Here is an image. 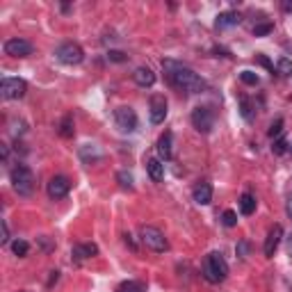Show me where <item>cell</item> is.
Wrapping results in <instances>:
<instances>
[{"instance_id":"34","label":"cell","mask_w":292,"mask_h":292,"mask_svg":"<svg viewBox=\"0 0 292 292\" xmlns=\"http://www.w3.org/2000/svg\"><path fill=\"white\" fill-rule=\"evenodd\" d=\"M256 62H258L260 66H265L267 71H272V73H274V64L267 60V57H265V55H256Z\"/></svg>"},{"instance_id":"30","label":"cell","mask_w":292,"mask_h":292,"mask_svg":"<svg viewBox=\"0 0 292 292\" xmlns=\"http://www.w3.org/2000/svg\"><path fill=\"white\" fill-rule=\"evenodd\" d=\"M281 130H283V119H276L272 126H269L267 133H269V137H276V135H281Z\"/></svg>"},{"instance_id":"11","label":"cell","mask_w":292,"mask_h":292,"mask_svg":"<svg viewBox=\"0 0 292 292\" xmlns=\"http://www.w3.org/2000/svg\"><path fill=\"white\" fill-rule=\"evenodd\" d=\"M71 189V180L66 176H53L48 180V197L50 199H64Z\"/></svg>"},{"instance_id":"2","label":"cell","mask_w":292,"mask_h":292,"mask_svg":"<svg viewBox=\"0 0 292 292\" xmlns=\"http://www.w3.org/2000/svg\"><path fill=\"white\" fill-rule=\"evenodd\" d=\"M203 276L210 283H222L224 278L228 276V262L224 260L222 253L213 251L206 256V262H203Z\"/></svg>"},{"instance_id":"25","label":"cell","mask_w":292,"mask_h":292,"mask_svg":"<svg viewBox=\"0 0 292 292\" xmlns=\"http://www.w3.org/2000/svg\"><path fill=\"white\" fill-rule=\"evenodd\" d=\"M28 249H30V244L25 242V240H14V244H12V251H14L16 256H25Z\"/></svg>"},{"instance_id":"36","label":"cell","mask_w":292,"mask_h":292,"mask_svg":"<svg viewBox=\"0 0 292 292\" xmlns=\"http://www.w3.org/2000/svg\"><path fill=\"white\" fill-rule=\"evenodd\" d=\"M283 10H285V12H292V3H290V0H287V3H283Z\"/></svg>"},{"instance_id":"21","label":"cell","mask_w":292,"mask_h":292,"mask_svg":"<svg viewBox=\"0 0 292 292\" xmlns=\"http://www.w3.org/2000/svg\"><path fill=\"white\" fill-rule=\"evenodd\" d=\"M276 73H281L283 78H287V75H292V62L287 60V57H281L276 64Z\"/></svg>"},{"instance_id":"14","label":"cell","mask_w":292,"mask_h":292,"mask_svg":"<svg viewBox=\"0 0 292 292\" xmlns=\"http://www.w3.org/2000/svg\"><path fill=\"white\" fill-rule=\"evenodd\" d=\"M240 21H242V16H240V12H222V14L217 16V21H215V28L217 30H226V28H233V25H238Z\"/></svg>"},{"instance_id":"17","label":"cell","mask_w":292,"mask_h":292,"mask_svg":"<svg viewBox=\"0 0 292 292\" xmlns=\"http://www.w3.org/2000/svg\"><path fill=\"white\" fill-rule=\"evenodd\" d=\"M96 253H99V247L94 242H89V244H78V247H73L71 256L80 262V260H87V258H94Z\"/></svg>"},{"instance_id":"3","label":"cell","mask_w":292,"mask_h":292,"mask_svg":"<svg viewBox=\"0 0 292 292\" xmlns=\"http://www.w3.org/2000/svg\"><path fill=\"white\" fill-rule=\"evenodd\" d=\"M12 187L21 197H30L35 192V173H32V169L25 167V164H19V167L12 169Z\"/></svg>"},{"instance_id":"16","label":"cell","mask_w":292,"mask_h":292,"mask_svg":"<svg viewBox=\"0 0 292 292\" xmlns=\"http://www.w3.org/2000/svg\"><path fill=\"white\" fill-rule=\"evenodd\" d=\"M171 142H173V137H171V133H169V130L160 135V139H158V155H160V160H171V155H173Z\"/></svg>"},{"instance_id":"23","label":"cell","mask_w":292,"mask_h":292,"mask_svg":"<svg viewBox=\"0 0 292 292\" xmlns=\"http://www.w3.org/2000/svg\"><path fill=\"white\" fill-rule=\"evenodd\" d=\"M117 180H119V185L121 187H128V189H133V173L130 171H119L117 173Z\"/></svg>"},{"instance_id":"29","label":"cell","mask_w":292,"mask_h":292,"mask_svg":"<svg viewBox=\"0 0 292 292\" xmlns=\"http://www.w3.org/2000/svg\"><path fill=\"white\" fill-rule=\"evenodd\" d=\"M108 57H110V62H126L128 60V55L121 53V50H110Z\"/></svg>"},{"instance_id":"6","label":"cell","mask_w":292,"mask_h":292,"mask_svg":"<svg viewBox=\"0 0 292 292\" xmlns=\"http://www.w3.org/2000/svg\"><path fill=\"white\" fill-rule=\"evenodd\" d=\"M114 124L121 133H135L137 130V114H135L133 108L121 105V108L114 110Z\"/></svg>"},{"instance_id":"37","label":"cell","mask_w":292,"mask_h":292,"mask_svg":"<svg viewBox=\"0 0 292 292\" xmlns=\"http://www.w3.org/2000/svg\"><path fill=\"white\" fill-rule=\"evenodd\" d=\"M287 253H290V256H292V235H290V238H287Z\"/></svg>"},{"instance_id":"12","label":"cell","mask_w":292,"mask_h":292,"mask_svg":"<svg viewBox=\"0 0 292 292\" xmlns=\"http://www.w3.org/2000/svg\"><path fill=\"white\" fill-rule=\"evenodd\" d=\"M281 238H283V226L281 224H274L272 231H269L267 238H265V244H262V251H265L267 258L274 256V251H276L278 244H281Z\"/></svg>"},{"instance_id":"24","label":"cell","mask_w":292,"mask_h":292,"mask_svg":"<svg viewBox=\"0 0 292 292\" xmlns=\"http://www.w3.org/2000/svg\"><path fill=\"white\" fill-rule=\"evenodd\" d=\"M222 222H224V226H235L238 224V213L235 210H224V215H222Z\"/></svg>"},{"instance_id":"4","label":"cell","mask_w":292,"mask_h":292,"mask_svg":"<svg viewBox=\"0 0 292 292\" xmlns=\"http://www.w3.org/2000/svg\"><path fill=\"white\" fill-rule=\"evenodd\" d=\"M139 235H142V242L146 244V249H151V251L162 253V251H167V249H169V242H167V238H164V233L160 231V228L142 226Z\"/></svg>"},{"instance_id":"35","label":"cell","mask_w":292,"mask_h":292,"mask_svg":"<svg viewBox=\"0 0 292 292\" xmlns=\"http://www.w3.org/2000/svg\"><path fill=\"white\" fill-rule=\"evenodd\" d=\"M126 244H128L130 249H135V242H133V235H128V233H126Z\"/></svg>"},{"instance_id":"26","label":"cell","mask_w":292,"mask_h":292,"mask_svg":"<svg viewBox=\"0 0 292 292\" xmlns=\"http://www.w3.org/2000/svg\"><path fill=\"white\" fill-rule=\"evenodd\" d=\"M240 80H242L244 84H251L253 87V84H258L260 78H258V73H253V71H242V73H240Z\"/></svg>"},{"instance_id":"33","label":"cell","mask_w":292,"mask_h":292,"mask_svg":"<svg viewBox=\"0 0 292 292\" xmlns=\"http://www.w3.org/2000/svg\"><path fill=\"white\" fill-rule=\"evenodd\" d=\"M0 242H3V244L10 242V228H7V222L0 224Z\"/></svg>"},{"instance_id":"5","label":"cell","mask_w":292,"mask_h":292,"mask_svg":"<svg viewBox=\"0 0 292 292\" xmlns=\"http://www.w3.org/2000/svg\"><path fill=\"white\" fill-rule=\"evenodd\" d=\"M55 55H57V60H60L62 64H66V66H75V64H80V62L84 60V50L80 48L78 44H73V41L62 44L60 48L55 50Z\"/></svg>"},{"instance_id":"15","label":"cell","mask_w":292,"mask_h":292,"mask_svg":"<svg viewBox=\"0 0 292 292\" xmlns=\"http://www.w3.org/2000/svg\"><path fill=\"white\" fill-rule=\"evenodd\" d=\"M133 80L139 84V87H153V82H155V73L149 69V66H139V69H135Z\"/></svg>"},{"instance_id":"28","label":"cell","mask_w":292,"mask_h":292,"mask_svg":"<svg viewBox=\"0 0 292 292\" xmlns=\"http://www.w3.org/2000/svg\"><path fill=\"white\" fill-rule=\"evenodd\" d=\"M272 151H274V153H276V155L285 153V151H287V139H285V137L276 139V142H274V146H272Z\"/></svg>"},{"instance_id":"20","label":"cell","mask_w":292,"mask_h":292,"mask_svg":"<svg viewBox=\"0 0 292 292\" xmlns=\"http://www.w3.org/2000/svg\"><path fill=\"white\" fill-rule=\"evenodd\" d=\"M73 133H75V130H73V117L66 114L64 119H62V124H60V135L64 139H71V137H73Z\"/></svg>"},{"instance_id":"27","label":"cell","mask_w":292,"mask_h":292,"mask_svg":"<svg viewBox=\"0 0 292 292\" xmlns=\"http://www.w3.org/2000/svg\"><path fill=\"white\" fill-rule=\"evenodd\" d=\"M272 30H274L272 23H260V25H256V28H253V35H256V37H265V35H269Z\"/></svg>"},{"instance_id":"39","label":"cell","mask_w":292,"mask_h":292,"mask_svg":"<svg viewBox=\"0 0 292 292\" xmlns=\"http://www.w3.org/2000/svg\"><path fill=\"white\" fill-rule=\"evenodd\" d=\"M290 215H292V208H290Z\"/></svg>"},{"instance_id":"22","label":"cell","mask_w":292,"mask_h":292,"mask_svg":"<svg viewBox=\"0 0 292 292\" xmlns=\"http://www.w3.org/2000/svg\"><path fill=\"white\" fill-rule=\"evenodd\" d=\"M117 292H144V285L137 281H124Z\"/></svg>"},{"instance_id":"19","label":"cell","mask_w":292,"mask_h":292,"mask_svg":"<svg viewBox=\"0 0 292 292\" xmlns=\"http://www.w3.org/2000/svg\"><path fill=\"white\" fill-rule=\"evenodd\" d=\"M240 213L242 215H253L256 213V197L253 194H242L240 197Z\"/></svg>"},{"instance_id":"13","label":"cell","mask_w":292,"mask_h":292,"mask_svg":"<svg viewBox=\"0 0 292 292\" xmlns=\"http://www.w3.org/2000/svg\"><path fill=\"white\" fill-rule=\"evenodd\" d=\"M192 197H194V201H197L199 206H208V203L213 201V185L206 183V180H201V183L194 187Z\"/></svg>"},{"instance_id":"1","label":"cell","mask_w":292,"mask_h":292,"mask_svg":"<svg viewBox=\"0 0 292 292\" xmlns=\"http://www.w3.org/2000/svg\"><path fill=\"white\" fill-rule=\"evenodd\" d=\"M162 69H164V73H167L169 82H171L173 87L183 89V91H189V94H201V91H206V87H208L206 80H203L197 71H192L189 66L180 64V62L164 60Z\"/></svg>"},{"instance_id":"10","label":"cell","mask_w":292,"mask_h":292,"mask_svg":"<svg viewBox=\"0 0 292 292\" xmlns=\"http://www.w3.org/2000/svg\"><path fill=\"white\" fill-rule=\"evenodd\" d=\"M149 114H151V124H162L164 117H167V99L160 94L151 96V103H149Z\"/></svg>"},{"instance_id":"32","label":"cell","mask_w":292,"mask_h":292,"mask_svg":"<svg viewBox=\"0 0 292 292\" xmlns=\"http://www.w3.org/2000/svg\"><path fill=\"white\" fill-rule=\"evenodd\" d=\"M249 249H251V244H249V242H238L235 251H238L240 258H247V256H249Z\"/></svg>"},{"instance_id":"18","label":"cell","mask_w":292,"mask_h":292,"mask_svg":"<svg viewBox=\"0 0 292 292\" xmlns=\"http://www.w3.org/2000/svg\"><path fill=\"white\" fill-rule=\"evenodd\" d=\"M146 171H149V176H151L153 183H160V180L164 178V164L160 162V160H155V158L146 162Z\"/></svg>"},{"instance_id":"7","label":"cell","mask_w":292,"mask_h":292,"mask_svg":"<svg viewBox=\"0 0 292 292\" xmlns=\"http://www.w3.org/2000/svg\"><path fill=\"white\" fill-rule=\"evenodd\" d=\"M25 91H28V84L21 78H3V82H0V96L7 101L23 99Z\"/></svg>"},{"instance_id":"8","label":"cell","mask_w":292,"mask_h":292,"mask_svg":"<svg viewBox=\"0 0 292 292\" xmlns=\"http://www.w3.org/2000/svg\"><path fill=\"white\" fill-rule=\"evenodd\" d=\"M192 126L199 130V133L208 135L210 130H213V126H215V112L210 108H206V105L194 108V112H192Z\"/></svg>"},{"instance_id":"31","label":"cell","mask_w":292,"mask_h":292,"mask_svg":"<svg viewBox=\"0 0 292 292\" xmlns=\"http://www.w3.org/2000/svg\"><path fill=\"white\" fill-rule=\"evenodd\" d=\"M240 110H242V117L247 121H251L253 119V112H251V103L249 101H242V105H240Z\"/></svg>"},{"instance_id":"38","label":"cell","mask_w":292,"mask_h":292,"mask_svg":"<svg viewBox=\"0 0 292 292\" xmlns=\"http://www.w3.org/2000/svg\"><path fill=\"white\" fill-rule=\"evenodd\" d=\"M287 151H290V153H292V142H287Z\"/></svg>"},{"instance_id":"9","label":"cell","mask_w":292,"mask_h":292,"mask_svg":"<svg viewBox=\"0 0 292 292\" xmlns=\"http://www.w3.org/2000/svg\"><path fill=\"white\" fill-rule=\"evenodd\" d=\"M32 50H35V46L28 39H19L16 37V39L5 41V53L10 57H28V55H32Z\"/></svg>"}]
</instances>
